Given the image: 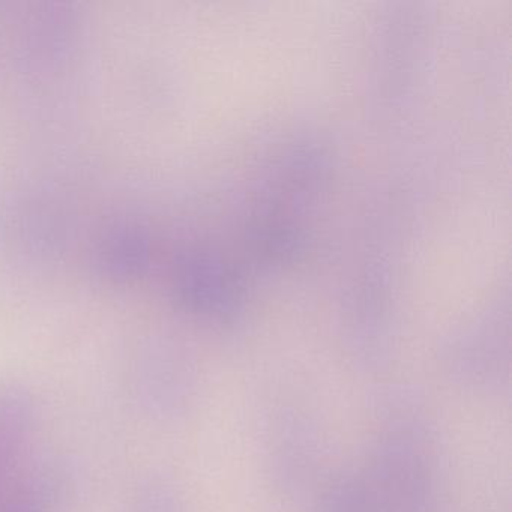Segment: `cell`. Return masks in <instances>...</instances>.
<instances>
[{
    "label": "cell",
    "mask_w": 512,
    "mask_h": 512,
    "mask_svg": "<svg viewBox=\"0 0 512 512\" xmlns=\"http://www.w3.org/2000/svg\"><path fill=\"white\" fill-rule=\"evenodd\" d=\"M55 481L47 475H19L0 482V512H47L55 496Z\"/></svg>",
    "instance_id": "2"
},
{
    "label": "cell",
    "mask_w": 512,
    "mask_h": 512,
    "mask_svg": "<svg viewBox=\"0 0 512 512\" xmlns=\"http://www.w3.org/2000/svg\"><path fill=\"white\" fill-rule=\"evenodd\" d=\"M35 428L31 395L17 385H0V482L19 475Z\"/></svg>",
    "instance_id": "1"
}]
</instances>
